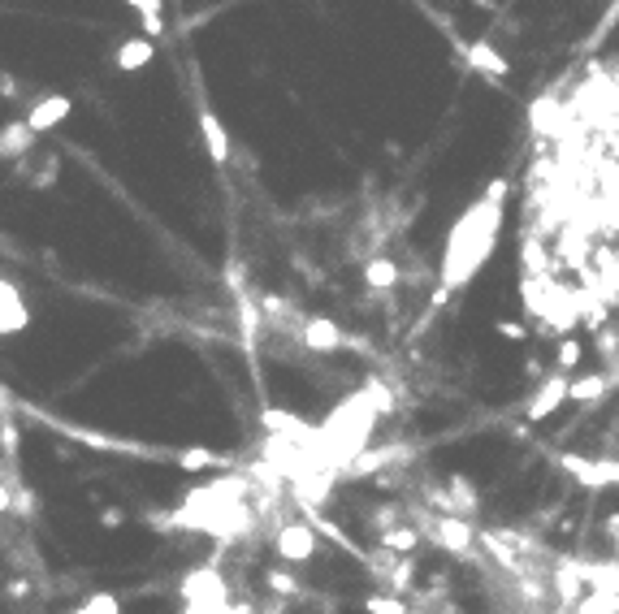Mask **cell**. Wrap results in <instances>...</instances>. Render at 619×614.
<instances>
[{"label": "cell", "mask_w": 619, "mask_h": 614, "mask_svg": "<svg viewBox=\"0 0 619 614\" xmlns=\"http://www.w3.org/2000/svg\"><path fill=\"white\" fill-rule=\"evenodd\" d=\"M502 199H507V182H490V191L468 203L451 234H446V251H442V290L433 303H446L451 290H460L485 269V260L494 256V242H499V225H502Z\"/></svg>", "instance_id": "1"}, {"label": "cell", "mask_w": 619, "mask_h": 614, "mask_svg": "<svg viewBox=\"0 0 619 614\" xmlns=\"http://www.w3.org/2000/svg\"><path fill=\"white\" fill-rule=\"evenodd\" d=\"M278 554L286 562H308V558L317 554V533L308 528V524H281L278 528Z\"/></svg>", "instance_id": "2"}, {"label": "cell", "mask_w": 619, "mask_h": 614, "mask_svg": "<svg viewBox=\"0 0 619 614\" xmlns=\"http://www.w3.org/2000/svg\"><path fill=\"white\" fill-rule=\"evenodd\" d=\"M26 325H31L26 298H22V290L14 286V281L5 278V281H0V334L14 337V334H22Z\"/></svg>", "instance_id": "3"}, {"label": "cell", "mask_w": 619, "mask_h": 614, "mask_svg": "<svg viewBox=\"0 0 619 614\" xmlns=\"http://www.w3.org/2000/svg\"><path fill=\"white\" fill-rule=\"evenodd\" d=\"M70 109H74V99L70 96H40L35 104H31V113H26V126L35 130V135H48L52 126H61V121L70 118Z\"/></svg>", "instance_id": "4"}, {"label": "cell", "mask_w": 619, "mask_h": 614, "mask_svg": "<svg viewBox=\"0 0 619 614\" xmlns=\"http://www.w3.org/2000/svg\"><path fill=\"white\" fill-rule=\"evenodd\" d=\"M572 394V381L567 377H550L546 385H541L538 394L529 398V420H546V416H555L559 411V402Z\"/></svg>", "instance_id": "5"}, {"label": "cell", "mask_w": 619, "mask_h": 614, "mask_svg": "<svg viewBox=\"0 0 619 614\" xmlns=\"http://www.w3.org/2000/svg\"><path fill=\"white\" fill-rule=\"evenodd\" d=\"M200 135H204V147H208V160L225 165L230 160V135H225V126L217 121L213 109H200Z\"/></svg>", "instance_id": "6"}, {"label": "cell", "mask_w": 619, "mask_h": 614, "mask_svg": "<svg viewBox=\"0 0 619 614\" xmlns=\"http://www.w3.org/2000/svg\"><path fill=\"white\" fill-rule=\"evenodd\" d=\"M152 57H157V43L148 40H121L118 52H113V65H118L121 74H135V70H143V65H152Z\"/></svg>", "instance_id": "7"}, {"label": "cell", "mask_w": 619, "mask_h": 614, "mask_svg": "<svg viewBox=\"0 0 619 614\" xmlns=\"http://www.w3.org/2000/svg\"><path fill=\"white\" fill-rule=\"evenodd\" d=\"M463 57H468V65H472V70L490 74V79H507V70H511V65H507V57H499V52H494L485 40L463 43Z\"/></svg>", "instance_id": "8"}, {"label": "cell", "mask_w": 619, "mask_h": 614, "mask_svg": "<svg viewBox=\"0 0 619 614\" xmlns=\"http://www.w3.org/2000/svg\"><path fill=\"white\" fill-rule=\"evenodd\" d=\"M303 342H308L312 351H338L342 329L329 316H312V320H303Z\"/></svg>", "instance_id": "9"}, {"label": "cell", "mask_w": 619, "mask_h": 614, "mask_svg": "<svg viewBox=\"0 0 619 614\" xmlns=\"http://www.w3.org/2000/svg\"><path fill=\"white\" fill-rule=\"evenodd\" d=\"M433 536H438L451 554H468V545H472V528H468L460 515H442L438 528H433Z\"/></svg>", "instance_id": "10"}, {"label": "cell", "mask_w": 619, "mask_h": 614, "mask_svg": "<svg viewBox=\"0 0 619 614\" xmlns=\"http://www.w3.org/2000/svg\"><path fill=\"white\" fill-rule=\"evenodd\" d=\"M35 139H40V135H35L26 121H9V126L0 130V156H5V160L22 156V152H31V147H35Z\"/></svg>", "instance_id": "11"}, {"label": "cell", "mask_w": 619, "mask_h": 614, "mask_svg": "<svg viewBox=\"0 0 619 614\" xmlns=\"http://www.w3.org/2000/svg\"><path fill=\"white\" fill-rule=\"evenodd\" d=\"M567 472L585 476V485H619V468L615 463H585V458H563Z\"/></svg>", "instance_id": "12"}, {"label": "cell", "mask_w": 619, "mask_h": 614, "mask_svg": "<svg viewBox=\"0 0 619 614\" xmlns=\"http://www.w3.org/2000/svg\"><path fill=\"white\" fill-rule=\"evenodd\" d=\"M395 281H399V264H395V260L373 256L364 264V286H368V290H390Z\"/></svg>", "instance_id": "13"}, {"label": "cell", "mask_w": 619, "mask_h": 614, "mask_svg": "<svg viewBox=\"0 0 619 614\" xmlns=\"http://www.w3.org/2000/svg\"><path fill=\"white\" fill-rule=\"evenodd\" d=\"M615 385V377H602V373H589V377H580V381H572V402H598L606 390Z\"/></svg>", "instance_id": "14"}, {"label": "cell", "mask_w": 619, "mask_h": 614, "mask_svg": "<svg viewBox=\"0 0 619 614\" xmlns=\"http://www.w3.org/2000/svg\"><path fill=\"white\" fill-rule=\"evenodd\" d=\"M135 14L143 18V35L148 40H160V31H165V18H160V0H126Z\"/></svg>", "instance_id": "15"}, {"label": "cell", "mask_w": 619, "mask_h": 614, "mask_svg": "<svg viewBox=\"0 0 619 614\" xmlns=\"http://www.w3.org/2000/svg\"><path fill=\"white\" fill-rule=\"evenodd\" d=\"M381 545H386L390 554H412L420 545V533L416 528H390V533L381 536Z\"/></svg>", "instance_id": "16"}, {"label": "cell", "mask_w": 619, "mask_h": 614, "mask_svg": "<svg viewBox=\"0 0 619 614\" xmlns=\"http://www.w3.org/2000/svg\"><path fill=\"white\" fill-rule=\"evenodd\" d=\"M576 614H619V593H615V589H611V593H606V589H598V593L589 597Z\"/></svg>", "instance_id": "17"}, {"label": "cell", "mask_w": 619, "mask_h": 614, "mask_svg": "<svg viewBox=\"0 0 619 614\" xmlns=\"http://www.w3.org/2000/svg\"><path fill=\"white\" fill-rule=\"evenodd\" d=\"M82 610L87 614H121V601L113 593H91L82 601Z\"/></svg>", "instance_id": "18"}, {"label": "cell", "mask_w": 619, "mask_h": 614, "mask_svg": "<svg viewBox=\"0 0 619 614\" xmlns=\"http://www.w3.org/2000/svg\"><path fill=\"white\" fill-rule=\"evenodd\" d=\"M178 463L186 468V472H200V468H208V463H217V455H208V450H182Z\"/></svg>", "instance_id": "19"}, {"label": "cell", "mask_w": 619, "mask_h": 614, "mask_svg": "<svg viewBox=\"0 0 619 614\" xmlns=\"http://www.w3.org/2000/svg\"><path fill=\"white\" fill-rule=\"evenodd\" d=\"M364 610H368V614H407V610H403V601H390V597H368V601H364Z\"/></svg>", "instance_id": "20"}, {"label": "cell", "mask_w": 619, "mask_h": 614, "mask_svg": "<svg viewBox=\"0 0 619 614\" xmlns=\"http://www.w3.org/2000/svg\"><path fill=\"white\" fill-rule=\"evenodd\" d=\"M559 364H563V368H576V364H580V342H563V346H559Z\"/></svg>", "instance_id": "21"}, {"label": "cell", "mask_w": 619, "mask_h": 614, "mask_svg": "<svg viewBox=\"0 0 619 614\" xmlns=\"http://www.w3.org/2000/svg\"><path fill=\"white\" fill-rule=\"evenodd\" d=\"M269 584H273L278 593H295V580H290V575H281V571L269 575Z\"/></svg>", "instance_id": "22"}, {"label": "cell", "mask_w": 619, "mask_h": 614, "mask_svg": "<svg viewBox=\"0 0 619 614\" xmlns=\"http://www.w3.org/2000/svg\"><path fill=\"white\" fill-rule=\"evenodd\" d=\"M100 524H104V528H118V524H121V515H118V511H104V515H100Z\"/></svg>", "instance_id": "23"}, {"label": "cell", "mask_w": 619, "mask_h": 614, "mask_svg": "<svg viewBox=\"0 0 619 614\" xmlns=\"http://www.w3.org/2000/svg\"><path fill=\"white\" fill-rule=\"evenodd\" d=\"M499 334H507V337H524V329H519V325H511V320H507V325H499Z\"/></svg>", "instance_id": "24"}, {"label": "cell", "mask_w": 619, "mask_h": 614, "mask_svg": "<svg viewBox=\"0 0 619 614\" xmlns=\"http://www.w3.org/2000/svg\"><path fill=\"white\" fill-rule=\"evenodd\" d=\"M615 550H619V519H615Z\"/></svg>", "instance_id": "25"}, {"label": "cell", "mask_w": 619, "mask_h": 614, "mask_svg": "<svg viewBox=\"0 0 619 614\" xmlns=\"http://www.w3.org/2000/svg\"><path fill=\"white\" fill-rule=\"evenodd\" d=\"M70 614H87V610H82V606H79V610H70Z\"/></svg>", "instance_id": "26"}, {"label": "cell", "mask_w": 619, "mask_h": 614, "mask_svg": "<svg viewBox=\"0 0 619 614\" xmlns=\"http://www.w3.org/2000/svg\"><path fill=\"white\" fill-rule=\"evenodd\" d=\"M615 381H619V368H615Z\"/></svg>", "instance_id": "27"}]
</instances>
